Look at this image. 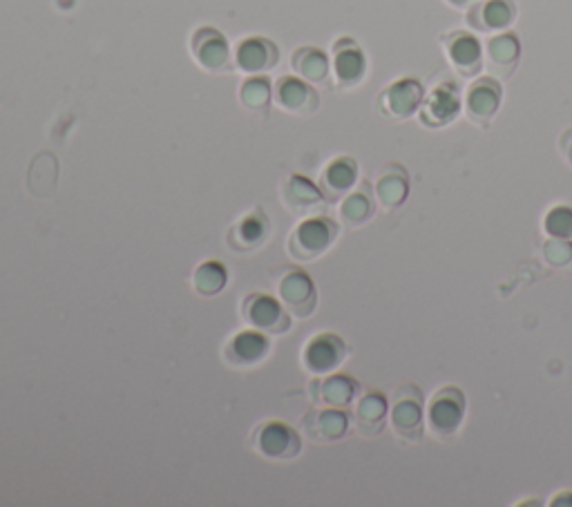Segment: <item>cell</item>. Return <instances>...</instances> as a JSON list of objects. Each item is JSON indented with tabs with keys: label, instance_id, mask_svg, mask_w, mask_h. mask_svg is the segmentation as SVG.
<instances>
[{
	"label": "cell",
	"instance_id": "obj_3",
	"mask_svg": "<svg viewBox=\"0 0 572 507\" xmlns=\"http://www.w3.org/2000/svg\"><path fill=\"white\" fill-rule=\"evenodd\" d=\"M338 237V224L329 217H309L295 228L289 239V253L298 262H311L327 253Z\"/></svg>",
	"mask_w": 572,
	"mask_h": 507
},
{
	"label": "cell",
	"instance_id": "obj_14",
	"mask_svg": "<svg viewBox=\"0 0 572 507\" xmlns=\"http://www.w3.org/2000/svg\"><path fill=\"white\" fill-rule=\"evenodd\" d=\"M255 449L273 461H289L300 452V436L284 423H269L257 429Z\"/></svg>",
	"mask_w": 572,
	"mask_h": 507
},
{
	"label": "cell",
	"instance_id": "obj_1",
	"mask_svg": "<svg viewBox=\"0 0 572 507\" xmlns=\"http://www.w3.org/2000/svg\"><path fill=\"white\" fill-rule=\"evenodd\" d=\"M389 427L405 443H418L425 432V396L414 382L398 387L389 403Z\"/></svg>",
	"mask_w": 572,
	"mask_h": 507
},
{
	"label": "cell",
	"instance_id": "obj_24",
	"mask_svg": "<svg viewBox=\"0 0 572 507\" xmlns=\"http://www.w3.org/2000/svg\"><path fill=\"white\" fill-rule=\"evenodd\" d=\"M374 213H376V199L371 197L367 184L351 190L340 204L342 224L349 228H362L367 222H371Z\"/></svg>",
	"mask_w": 572,
	"mask_h": 507
},
{
	"label": "cell",
	"instance_id": "obj_26",
	"mask_svg": "<svg viewBox=\"0 0 572 507\" xmlns=\"http://www.w3.org/2000/svg\"><path fill=\"white\" fill-rule=\"evenodd\" d=\"M291 65L309 83H324L331 72L329 56L318 50V47H300V50H295L291 56Z\"/></svg>",
	"mask_w": 572,
	"mask_h": 507
},
{
	"label": "cell",
	"instance_id": "obj_16",
	"mask_svg": "<svg viewBox=\"0 0 572 507\" xmlns=\"http://www.w3.org/2000/svg\"><path fill=\"white\" fill-rule=\"evenodd\" d=\"M242 311L253 327L271 333V336H280V333L291 327L289 315L269 295H249Z\"/></svg>",
	"mask_w": 572,
	"mask_h": 507
},
{
	"label": "cell",
	"instance_id": "obj_31",
	"mask_svg": "<svg viewBox=\"0 0 572 507\" xmlns=\"http://www.w3.org/2000/svg\"><path fill=\"white\" fill-rule=\"evenodd\" d=\"M240 99L244 101L246 108L260 110L266 108L271 101V85L266 79H251L244 83V88L240 92Z\"/></svg>",
	"mask_w": 572,
	"mask_h": 507
},
{
	"label": "cell",
	"instance_id": "obj_19",
	"mask_svg": "<svg viewBox=\"0 0 572 507\" xmlns=\"http://www.w3.org/2000/svg\"><path fill=\"white\" fill-rule=\"evenodd\" d=\"M269 353V340H266L262 333L255 331H244L240 336H235L224 351V358L231 367L249 369L257 362L266 358Z\"/></svg>",
	"mask_w": 572,
	"mask_h": 507
},
{
	"label": "cell",
	"instance_id": "obj_28",
	"mask_svg": "<svg viewBox=\"0 0 572 507\" xmlns=\"http://www.w3.org/2000/svg\"><path fill=\"white\" fill-rule=\"evenodd\" d=\"M231 235H240V242H235L233 248H257L269 237V222H266L264 213H253L244 217L242 224H237Z\"/></svg>",
	"mask_w": 572,
	"mask_h": 507
},
{
	"label": "cell",
	"instance_id": "obj_4",
	"mask_svg": "<svg viewBox=\"0 0 572 507\" xmlns=\"http://www.w3.org/2000/svg\"><path fill=\"white\" fill-rule=\"evenodd\" d=\"M441 47L450 68L463 76V79H474L483 70L485 52L481 38L470 30H454L441 36Z\"/></svg>",
	"mask_w": 572,
	"mask_h": 507
},
{
	"label": "cell",
	"instance_id": "obj_11",
	"mask_svg": "<svg viewBox=\"0 0 572 507\" xmlns=\"http://www.w3.org/2000/svg\"><path fill=\"white\" fill-rule=\"evenodd\" d=\"M347 344L336 333H320L304 349L302 362L311 373H333L347 360Z\"/></svg>",
	"mask_w": 572,
	"mask_h": 507
},
{
	"label": "cell",
	"instance_id": "obj_22",
	"mask_svg": "<svg viewBox=\"0 0 572 507\" xmlns=\"http://www.w3.org/2000/svg\"><path fill=\"white\" fill-rule=\"evenodd\" d=\"M307 432L311 438H316L318 443H336L349 429V416L345 409L327 407L316 409L307 416Z\"/></svg>",
	"mask_w": 572,
	"mask_h": 507
},
{
	"label": "cell",
	"instance_id": "obj_7",
	"mask_svg": "<svg viewBox=\"0 0 572 507\" xmlns=\"http://www.w3.org/2000/svg\"><path fill=\"white\" fill-rule=\"evenodd\" d=\"M461 110L463 97L459 88L452 83H441L434 90H429V94H425L421 110H418V119H421L425 128L438 130L459 119Z\"/></svg>",
	"mask_w": 572,
	"mask_h": 507
},
{
	"label": "cell",
	"instance_id": "obj_8",
	"mask_svg": "<svg viewBox=\"0 0 572 507\" xmlns=\"http://www.w3.org/2000/svg\"><path fill=\"white\" fill-rule=\"evenodd\" d=\"M278 293L286 304V309H289L295 318H309V315L316 311V286H313L311 277L300 269H291L280 277Z\"/></svg>",
	"mask_w": 572,
	"mask_h": 507
},
{
	"label": "cell",
	"instance_id": "obj_17",
	"mask_svg": "<svg viewBox=\"0 0 572 507\" xmlns=\"http://www.w3.org/2000/svg\"><path fill=\"white\" fill-rule=\"evenodd\" d=\"M190 47H193V56L204 70L222 72L228 68V43L213 27L197 30Z\"/></svg>",
	"mask_w": 572,
	"mask_h": 507
},
{
	"label": "cell",
	"instance_id": "obj_25",
	"mask_svg": "<svg viewBox=\"0 0 572 507\" xmlns=\"http://www.w3.org/2000/svg\"><path fill=\"white\" fill-rule=\"evenodd\" d=\"M318 387V396L316 400L327 407H336V409H345L354 398L358 396V382L354 378L345 376V373H331V376L324 382H316Z\"/></svg>",
	"mask_w": 572,
	"mask_h": 507
},
{
	"label": "cell",
	"instance_id": "obj_32",
	"mask_svg": "<svg viewBox=\"0 0 572 507\" xmlns=\"http://www.w3.org/2000/svg\"><path fill=\"white\" fill-rule=\"evenodd\" d=\"M559 152L564 157L566 164L572 168V128H566L559 135Z\"/></svg>",
	"mask_w": 572,
	"mask_h": 507
},
{
	"label": "cell",
	"instance_id": "obj_6",
	"mask_svg": "<svg viewBox=\"0 0 572 507\" xmlns=\"http://www.w3.org/2000/svg\"><path fill=\"white\" fill-rule=\"evenodd\" d=\"M423 99V83L405 76V79L389 83L387 88L378 94V110L394 121H407L421 110Z\"/></svg>",
	"mask_w": 572,
	"mask_h": 507
},
{
	"label": "cell",
	"instance_id": "obj_23",
	"mask_svg": "<svg viewBox=\"0 0 572 507\" xmlns=\"http://www.w3.org/2000/svg\"><path fill=\"white\" fill-rule=\"evenodd\" d=\"M280 61V52L266 38H249L237 47V65L244 72H266Z\"/></svg>",
	"mask_w": 572,
	"mask_h": 507
},
{
	"label": "cell",
	"instance_id": "obj_27",
	"mask_svg": "<svg viewBox=\"0 0 572 507\" xmlns=\"http://www.w3.org/2000/svg\"><path fill=\"white\" fill-rule=\"evenodd\" d=\"M541 262L552 271L572 275V239L548 237L541 246Z\"/></svg>",
	"mask_w": 572,
	"mask_h": 507
},
{
	"label": "cell",
	"instance_id": "obj_21",
	"mask_svg": "<svg viewBox=\"0 0 572 507\" xmlns=\"http://www.w3.org/2000/svg\"><path fill=\"white\" fill-rule=\"evenodd\" d=\"M358 184V164L351 157H338L324 168L322 175V193L331 202H338L340 197L356 188Z\"/></svg>",
	"mask_w": 572,
	"mask_h": 507
},
{
	"label": "cell",
	"instance_id": "obj_33",
	"mask_svg": "<svg viewBox=\"0 0 572 507\" xmlns=\"http://www.w3.org/2000/svg\"><path fill=\"white\" fill-rule=\"evenodd\" d=\"M552 507H572V492H557L550 499Z\"/></svg>",
	"mask_w": 572,
	"mask_h": 507
},
{
	"label": "cell",
	"instance_id": "obj_2",
	"mask_svg": "<svg viewBox=\"0 0 572 507\" xmlns=\"http://www.w3.org/2000/svg\"><path fill=\"white\" fill-rule=\"evenodd\" d=\"M467 411L465 394L454 385L436 389L429 403H425V427L438 440L452 438L459 432Z\"/></svg>",
	"mask_w": 572,
	"mask_h": 507
},
{
	"label": "cell",
	"instance_id": "obj_29",
	"mask_svg": "<svg viewBox=\"0 0 572 507\" xmlns=\"http://www.w3.org/2000/svg\"><path fill=\"white\" fill-rule=\"evenodd\" d=\"M193 284L199 295H215L226 286V269L219 262H206L195 271Z\"/></svg>",
	"mask_w": 572,
	"mask_h": 507
},
{
	"label": "cell",
	"instance_id": "obj_9",
	"mask_svg": "<svg viewBox=\"0 0 572 507\" xmlns=\"http://www.w3.org/2000/svg\"><path fill=\"white\" fill-rule=\"evenodd\" d=\"M485 52V65L497 79H508L512 72L517 70L521 61V41L519 36L505 30L499 34H490L488 41L483 45Z\"/></svg>",
	"mask_w": 572,
	"mask_h": 507
},
{
	"label": "cell",
	"instance_id": "obj_20",
	"mask_svg": "<svg viewBox=\"0 0 572 507\" xmlns=\"http://www.w3.org/2000/svg\"><path fill=\"white\" fill-rule=\"evenodd\" d=\"M389 418V400L380 391H369L354 407L356 429L362 436H376L383 432Z\"/></svg>",
	"mask_w": 572,
	"mask_h": 507
},
{
	"label": "cell",
	"instance_id": "obj_13",
	"mask_svg": "<svg viewBox=\"0 0 572 507\" xmlns=\"http://www.w3.org/2000/svg\"><path fill=\"white\" fill-rule=\"evenodd\" d=\"M282 202L298 217H316L324 208V193L307 177L293 175L282 184Z\"/></svg>",
	"mask_w": 572,
	"mask_h": 507
},
{
	"label": "cell",
	"instance_id": "obj_30",
	"mask_svg": "<svg viewBox=\"0 0 572 507\" xmlns=\"http://www.w3.org/2000/svg\"><path fill=\"white\" fill-rule=\"evenodd\" d=\"M543 231L548 237L572 239V206H552L543 215Z\"/></svg>",
	"mask_w": 572,
	"mask_h": 507
},
{
	"label": "cell",
	"instance_id": "obj_5",
	"mask_svg": "<svg viewBox=\"0 0 572 507\" xmlns=\"http://www.w3.org/2000/svg\"><path fill=\"white\" fill-rule=\"evenodd\" d=\"M503 103V88L497 76H479L463 94V112L474 126L488 128Z\"/></svg>",
	"mask_w": 572,
	"mask_h": 507
},
{
	"label": "cell",
	"instance_id": "obj_34",
	"mask_svg": "<svg viewBox=\"0 0 572 507\" xmlns=\"http://www.w3.org/2000/svg\"><path fill=\"white\" fill-rule=\"evenodd\" d=\"M447 5L452 9H459V12H467V9H472L474 5H479L481 0H445Z\"/></svg>",
	"mask_w": 572,
	"mask_h": 507
},
{
	"label": "cell",
	"instance_id": "obj_18",
	"mask_svg": "<svg viewBox=\"0 0 572 507\" xmlns=\"http://www.w3.org/2000/svg\"><path fill=\"white\" fill-rule=\"evenodd\" d=\"M275 101L280 103V108L293 114H313L318 110L320 97L313 90V85L302 79H293V76H284L275 90Z\"/></svg>",
	"mask_w": 572,
	"mask_h": 507
},
{
	"label": "cell",
	"instance_id": "obj_10",
	"mask_svg": "<svg viewBox=\"0 0 572 507\" xmlns=\"http://www.w3.org/2000/svg\"><path fill=\"white\" fill-rule=\"evenodd\" d=\"M465 14L474 32L499 34L512 27L514 18H517V5H514V0H481Z\"/></svg>",
	"mask_w": 572,
	"mask_h": 507
},
{
	"label": "cell",
	"instance_id": "obj_12",
	"mask_svg": "<svg viewBox=\"0 0 572 507\" xmlns=\"http://www.w3.org/2000/svg\"><path fill=\"white\" fill-rule=\"evenodd\" d=\"M331 68L333 74H336L340 88H356L367 74L365 52H362L356 41H351V38H340V41L333 45Z\"/></svg>",
	"mask_w": 572,
	"mask_h": 507
},
{
	"label": "cell",
	"instance_id": "obj_15",
	"mask_svg": "<svg viewBox=\"0 0 572 507\" xmlns=\"http://www.w3.org/2000/svg\"><path fill=\"white\" fill-rule=\"evenodd\" d=\"M376 202L383 210H398L409 197V172L400 164H387L378 170L374 184Z\"/></svg>",
	"mask_w": 572,
	"mask_h": 507
}]
</instances>
